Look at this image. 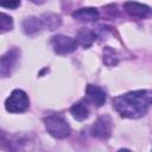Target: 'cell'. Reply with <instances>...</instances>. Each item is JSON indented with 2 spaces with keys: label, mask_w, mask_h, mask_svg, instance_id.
<instances>
[{
  "label": "cell",
  "mask_w": 152,
  "mask_h": 152,
  "mask_svg": "<svg viewBox=\"0 0 152 152\" xmlns=\"http://www.w3.org/2000/svg\"><path fill=\"white\" fill-rule=\"evenodd\" d=\"M86 95H87V99L96 107H101L107 99L104 90L94 84H88L86 87Z\"/></svg>",
  "instance_id": "cell-7"
},
{
  "label": "cell",
  "mask_w": 152,
  "mask_h": 152,
  "mask_svg": "<svg viewBox=\"0 0 152 152\" xmlns=\"http://www.w3.org/2000/svg\"><path fill=\"white\" fill-rule=\"evenodd\" d=\"M124 8L131 17H137V18H146L151 11L148 6L135 1H126L124 4Z\"/></svg>",
  "instance_id": "cell-8"
},
{
  "label": "cell",
  "mask_w": 152,
  "mask_h": 152,
  "mask_svg": "<svg viewBox=\"0 0 152 152\" xmlns=\"http://www.w3.org/2000/svg\"><path fill=\"white\" fill-rule=\"evenodd\" d=\"M40 20L43 23V26L46 27V28H49V30H51V31L58 28L61 26V23H62L61 17L57 15V14H55V13H51V12L44 13L42 15Z\"/></svg>",
  "instance_id": "cell-12"
},
{
  "label": "cell",
  "mask_w": 152,
  "mask_h": 152,
  "mask_svg": "<svg viewBox=\"0 0 152 152\" xmlns=\"http://www.w3.org/2000/svg\"><path fill=\"white\" fill-rule=\"evenodd\" d=\"M96 39V34L94 31L89 30V28H82L77 32L76 36V42L77 44H80L83 48H89L93 45V43Z\"/></svg>",
  "instance_id": "cell-11"
},
{
  "label": "cell",
  "mask_w": 152,
  "mask_h": 152,
  "mask_svg": "<svg viewBox=\"0 0 152 152\" xmlns=\"http://www.w3.org/2000/svg\"><path fill=\"white\" fill-rule=\"evenodd\" d=\"M72 18L78 21H96L100 18V13L94 7H86L76 10L72 13Z\"/></svg>",
  "instance_id": "cell-9"
},
{
  "label": "cell",
  "mask_w": 152,
  "mask_h": 152,
  "mask_svg": "<svg viewBox=\"0 0 152 152\" xmlns=\"http://www.w3.org/2000/svg\"><path fill=\"white\" fill-rule=\"evenodd\" d=\"M70 113L74 116V119L78 120V121H83V120H86L89 116V109H88V107L86 104L81 103V102L75 103L70 108Z\"/></svg>",
  "instance_id": "cell-13"
},
{
  "label": "cell",
  "mask_w": 152,
  "mask_h": 152,
  "mask_svg": "<svg viewBox=\"0 0 152 152\" xmlns=\"http://www.w3.org/2000/svg\"><path fill=\"white\" fill-rule=\"evenodd\" d=\"M19 57V50L18 49H11L8 50L0 59V74L2 77H7L12 69L14 68L17 61Z\"/></svg>",
  "instance_id": "cell-6"
},
{
  "label": "cell",
  "mask_w": 152,
  "mask_h": 152,
  "mask_svg": "<svg viewBox=\"0 0 152 152\" xmlns=\"http://www.w3.org/2000/svg\"><path fill=\"white\" fill-rule=\"evenodd\" d=\"M0 28L2 32L11 31L13 28V19L6 13H1L0 15Z\"/></svg>",
  "instance_id": "cell-15"
},
{
  "label": "cell",
  "mask_w": 152,
  "mask_h": 152,
  "mask_svg": "<svg viewBox=\"0 0 152 152\" xmlns=\"http://www.w3.org/2000/svg\"><path fill=\"white\" fill-rule=\"evenodd\" d=\"M0 5L5 8L15 10L17 7L20 6V0H0Z\"/></svg>",
  "instance_id": "cell-16"
},
{
  "label": "cell",
  "mask_w": 152,
  "mask_h": 152,
  "mask_svg": "<svg viewBox=\"0 0 152 152\" xmlns=\"http://www.w3.org/2000/svg\"><path fill=\"white\" fill-rule=\"evenodd\" d=\"M45 128L48 133L57 139H63L70 135L71 128L66 120L59 115H49L44 119Z\"/></svg>",
  "instance_id": "cell-2"
},
{
  "label": "cell",
  "mask_w": 152,
  "mask_h": 152,
  "mask_svg": "<svg viewBox=\"0 0 152 152\" xmlns=\"http://www.w3.org/2000/svg\"><path fill=\"white\" fill-rule=\"evenodd\" d=\"M103 62L109 66H113V65H115L118 63L116 52L109 46H107L104 49V51H103Z\"/></svg>",
  "instance_id": "cell-14"
},
{
  "label": "cell",
  "mask_w": 152,
  "mask_h": 152,
  "mask_svg": "<svg viewBox=\"0 0 152 152\" xmlns=\"http://www.w3.org/2000/svg\"><path fill=\"white\" fill-rule=\"evenodd\" d=\"M28 1H31V2H33V4H37V5H40V4L45 2V0H28Z\"/></svg>",
  "instance_id": "cell-17"
},
{
  "label": "cell",
  "mask_w": 152,
  "mask_h": 152,
  "mask_svg": "<svg viewBox=\"0 0 152 152\" xmlns=\"http://www.w3.org/2000/svg\"><path fill=\"white\" fill-rule=\"evenodd\" d=\"M91 135L97 139H108L112 133V119L108 115L100 116L91 126Z\"/></svg>",
  "instance_id": "cell-5"
},
{
  "label": "cell",
  "mask_w": 152,
  "mask_h": 152,
  "mask_svg": "<svg viewBox=\"0 0 152 152\" xmlns=\"http://www.w3.org/2000/svg\"><path fill=\"white\" fill-rule=\"evenodd\" d=\"M43 27L44 26H43L40 18H37V17H28L23 21L24 32L28 36H33V34L38 33Z\"/></svg>",
  "instance_id": "cell-10"
},
{
  "label": "cell",
  "mask_w": 152,
  "mask_h": 152,
  "mask_svg": "<svg viewBox=\"0 0 152 152\" xmlns=\"http://www.w3.org/2000/svg\"><path fill=\"white\" fill-rule=\"evenodd\" d=\"M28 106H30L28 97L26 93L20 89L13 90L5 102V108L10 113H23L28 108Z\"/></svg>",
  "instance_id": "cell-3"
},
{
  "label": "cell",
  "mask_w": 152,
  "mask_h": 152,
  "mask_svg": "<svg viewBox=\"0 0 152 152\" xmlns=\"http://www.w3.org/2000/svg\"><path fill=\"white\" fill-rule=\"evenodd\" d=\"M152 104L151 90H134L119 95L113 99L114 109L122 116L128 119H138L144 116Z\"/></svg>",
  "instance_id": "cell-1"
},
{
  "label": "cell",
  "mask_w": 152,
  "mask_h": 152,
  "mask_svg": "<svg viewBox=\"0 0 152 152\" xmlns=\"http://www.w3.org/2000/svg\"><path fill=\"white\" fill-rule=\"evenodd\" d=\"M53 51L58 55H68L76 50L77 42L64 34H56L50 40Z\"/></svg>",
  "instance_id": "cell-4"
}]
</instances>
